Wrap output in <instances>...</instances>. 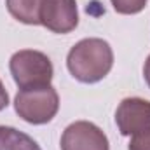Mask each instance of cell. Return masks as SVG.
<instances>
[{"label": "cell", "mask_w": 150, "mask_h": 150, "mask_svg": "<svg viewBox=\"0 0 150 150\" xmlns=\"http://www.w3.org/2000/svg\"><path fill=\"white\" fill-rule=\"evenodd\" d=\"M113 65V52L103 38H84L68 52L67 67L79 82L94 84L105 79Z\"/></svg>", "instance_id": "6da1fadb"}, {"label": "cell", "mask_w": 150, "mask_h": 150, "mask_svg": "<svg viewBox=\"0 0 150 150\" xmlns=\"http://www.w3.org/2000/svg\"><path fill=\"white\" fill-rule=\"evenodd\" d=\"M9 68L14 82L19 89H32L51 86L52 80V63L51 59L38 51L23 49L12 54L9 61Z\"/></svg>", "instance_id": "7a4b0ae2"}, {"label": "cell", "mask_w": 150, "mask_h": 150, "mask_svg": "<svg viewBox=\"0 0 150 150\" xmlns=\"http://www.w3.org/2000/svg\"><path fill=\"white\" fill-rule=\"evenodd\" d=\"M18 115L30 124H45L52 120L59 108V98L52 86L21 89L14 100Z\"/></svg>", "instance_id": "3957f363"}, {"label": "cell", "mask_w": 150, "mask_h": 150, "mask_svg": "<svg viewBox=\"0 0 150 150\" xmlns=\"http://www.w3.org/2000/svg\"><path fill=\"white\" fill-rule=\"evenodd\" d=\"M61 150H108V138L93 122L79 120L63 131Z\"/></svg>", "instance_id": "277c9868"}, {"label": "cell", "mask_w": 150, "mask_h": 150, "mask_svg": "<svg viewBox=\"0 0 150 150\" xmlns=\"http://www.w3.org/2000/svg\"><path fill=\"white\" fill-rule=\"evenodd\" d=\"M79 23L75 0H42L40 25L54 33H68Z\"/></svg>", "instance_id": "5b68a950"}, {"label": "cell", "mask_w": 150, "mask_h": 150, "mask_svg": "<svg viewBox=\"0 0 150 150\" xmlns=\"http://www.w3.org/2000/svg\"><path fill=\"white\" fill-rule=\"evenodd\" d=\"M115 122L119 126L120 134L131 136L140 131H145L150 127V101L142 98H126L120 101Z\"/></svg>", "instance_id": "8992f818"}, {"label": "cell", "mask_w": 150, "mask_h": 150, "mask_svg": "<svg viewBox=\"0 0 150 150\" xmlns=\"http://www.w3.org/2000/svg\"><path fill=\"white\" fill-rule=\"evenodd\" d=\"M12 18L25 25H40L42 0H5Z\"/></svg>", "instance_id": "52a82bcc"}, {"label": "cell", "mask_w": 150, "mask_h": 150, "mask_svg": "<svg viewBox=\"0 0 150 150\" xmlns=\"http://www.w3.org/2000/svg\"><path fill=\"white\" fill-rule=\"evenodd\" d=\"M0 150H42L38 143L14 127L0 126Z\"/></svg>", "instance_id": "ba28073f"}, {"label": "cell", "mask_w": 150, "mask_h": 150, "mask_svg": "<svg viewBox=\"0 0 150 150\" xmlns=\"http://www.w3.org/2000/svg\"><path fill=\"white\" fill-rule=\"evenodd\" d=\"M119 14H136L145 9L149 0H110Z\"/></svg>", "instance_id": "9c48e42d"}, {"label": "cell", "mask_w": 150, "mask_h": 150, "mask_svg": "<svg viewBox=\"0 0 150 150\" xmlns=\"http://www.w3.org/2000/svg\"><path fill=\"white\" fill-rule=\"evenodd\" d=\"M129 150H150V127L133 134L129 142Z\"/></svg>", "instance_id": "30bf717a"}, {"label": "cell", "mask_w": 150, "mask_h": 150, "mask_svg": "<svg viewBox=\"0 0 150 150\" xmlns=\"http://www.w3.org/2000/svg\"><path fill=\"white\" fill-rule=\"evenodd\" d=\"M7 105H9V96H7V93H5V89H4V84H2V80H0V112H2Z\"/></svg>", "instance_id": "8fae6325"}, {"label": "cell", "mask_w": 150, "mask_h": 150, "mask_svg": "<svg viewBox=\"0 0 150 150\" xmlns=\"http://www.w3.org/2000/svg\"><path fill=\"white\" fill-rule=\"evenodd\" d=\"M143 75H145L147 84L150 86V56L147 58V61H145V67H143Z\"/></svg>", "instance_id": "7c38bea8"}]
</instances>
